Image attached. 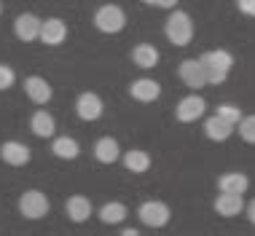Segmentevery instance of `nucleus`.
Here are the masks:
<instances>
[{
  "label": "nucleus",
  "mask_w": 255,
  "mask_h": 236,
  "mask_svg": "<svg viewBox=\"0 0 255 236\" xmlns=\"http://www.w3.org/2000/svg\"><path fill=\"white\" fill-rule=\"evenodd\" d=\"M199 62L204 65L207 83H210V86H218V83H223L226 75H229L231 65H234V57L229 51H223V48H218V51H207Z\"/></svg>",
  "instance_id": "1"
},
{
  "label": "nucleus",
  "mask_w": 255,
  "mask_h": 236,
  "mask_svg": "<svg viewBox=\"0 0 255 236\" xmlns=\"http://www.w3.org/2000/svg\"><path fill=\"white\" fill-rule=\"evenodd\" d=\"M164 32H167L169 43L175 46H188L191 43V35H194V24H191V16L185 11H175L172 16L167 19V27H164Z\"/></svg>",
  "instance_id": "2"
},
{
  "label": "nucleus",
  "mask_w": 255,
  "mask_h": 236,
  "mask_svg": "<svg viewBox=\"0 0 255 236\" xmlns=\"http://www.w3.org/2000/svg\"><path fill=\"white\" fill-rule=\"evenodd\" d=\"M94 24H97V30H102V32H119V30H124V24H127V16H124V11L119 5H102V8L94 13Z\"/></svg>",
  "instance_id": "3"
},
{
  "label": "nucleus",
  "mask_w": 255,
  "mask_h": 236,
  "mask_svg": "<svg viewBox=\"0 0 255 236\" xmlns=\"http://www.w3.org/2000/svg\"><path fill=\"white\" fill-rule=\"evenodd\" d=\"M137 215H140L142 226H148V228H161L169 223V207L164 201H145Z\"/></svg>",
  "instance_id": "4"
},
{
  "label": "nucleus",
  "mask_w": 255,
  "mask_h": 236,
  "mask_svg": "<svg viewBox=\"0 0 255 236\" xmlns=\"http://www.w3.org/2000/svg\"><path fill=\"white\" fill-rule=\"evenodd\" d=\"M19 210H22L24 218L30 220H38L49 212V199L43 196L40 191H27L22 199H19Z\"/></svg>",
  "instance_id": "5"
},
{
  "label": "nucleus",
  "mask_w": 255,
  "mask_h": 236,
  "mask_svg": "<svg viewBox=\"0 0 255 236\" xmlns=\"http://www.w3.org/2000/svg\"><path fill=\"white\" fill-rule=\"evenodd\" d=\"M180 78H183L185 86H191V89L207 86L204 65H202L199 59H185V62H180Z\"/></svg>",
  "instance_id": "6"
},
{
  "label": "nucleus",
  "mask_w": 255,
  "mask_h": 236,
  "mask_svg": "<svg viewBox=\"0 0 255 236\" xmlns=\"http://www.w3.org/2000/svg\"><path fill=\"white\" fill-rule=\"evenodd\" d=\"M75 110H78V116L84 121H97L102 116V100L92 92H84L78 97V102H75Z\"/></svg>",
  "instance_id": "7"
},
{
  "label": "nucleus",
  "mask_w": 255,
  "mask_h": 236,
  "mask_svg": "<svg viewBox=\"0 0 255 236\" xmlns=\"http://www.w3.org/2000/svg\"><path fill=\"white\" fill-rule=\"evenodd\" d=\"M65 38H67V27L62 19H46V22H40V40L46 46H59Z\"/></svg>",
  "instance_id": "8"
},
{
  "label": "nucleus",
  "mask_w": 255,
  "mask_h": 236,
  "mask_svg": "<svg viewBox=\"0 0 255 236\" xmlns=\"http://www.w3.org/2000/svg\"><path fill=\"white\" fill-rule=\"evenodd\" d=\"M13 32H16L19 40H35L40 38V19L32 16V13H22V16L13 22Z\"/></svg>",
  "instance_id": "9"
},
{
  "label": "nucleus",
  "mask_w": 255,
  "mask_h": 236,
  "mask_svg": "<svg viewBox=\"0 0 255 236\" xmlns=\"http://www.w3.org/2000/svg\"><path fill=\"white\" fill-rule=\"evenodd\" d=\"M204 100H202V97H185V100H180V105H177V110H175V113H177V121H183V123H188V121H196V118L199 116H202L204 113Z\"/></svg>",
  "instance_id": "10"
},
{
  "label": "nucleus",
  "mask_w": 255,
  "mask_h": 236,
  "mask_svg": "<svg viewBox=\"0 0 255 236\" xmlns=\"http://www.w3.org/2000/svg\"><path fill=\"white\" fill-rule=\"evenodd\" d=\"M24 92L32 102H38V105H46V102L51 100V94H54L49 83H46L43 78H38V75H32V78L24 81Z\"/></svg>",
  "instance_id": "11"
},
{
  "label": "nucleus",
  "mask_w": 255,
  "mask_h": 236,
  "mask_svg": "<svg viewBox=\"0 0 255 236\" xmlns=\"http://www.w3.org/2000/svg\"><path fill=\"white\" fill-rule=\"evenodd\" d=\"M245 207L242 201V193H223L220 191V196L215 199V210L218 215H223V218H234V215H239Z\"/></svg>",
  "instance_id": "12"
},
{
  "label": "nucleus",
  "mask_w": 255,
  "mask_h": 236,
  "mask_svg": "<svg viewBox=\"0 0 255 236\" xmlns=\"http://www.w3.org/2000/svg\"><path fill=\"white\" fill-rule=\"evenodd\" d=\"M0 156H3V161L11 164V166H24L30 161V148L22 142H5L3 148H0Z\"/></svg>",
  "instance_id": "13"
},
{
  "label": "nucleus",
  "mask_w": 255,
  "mask_h": 236,
  "mask_svg": "<svg viewBox=\"0 0 255 236\" xmlns=\"http://www.w3.org/2000/svg\"><path fill=\"white\" fill-rule=\"evenodd\" d=\"M129 92H132V97L140 102H153V100H158V94H161V86L150 78H140L129 86Z\"/></svg>",
  "instance_id": "14"
},
{
  "label": "nucleus",
  "mask_w": 255,
  "mask_h": 236,
  "mask_svg": "<svg viewBox=\"0 0 255 236\" xmlns=\"http://www.w3.org/2000/svg\"><path fill=\"white\" fill-rule=\"evenodd\" d=\"M65 212L73 223H84L89 215H92V201L84 199V196H70L65 204Z\"/></svg>",
  "instance_id": "15"
},
{
  "label": "nucleus",
  "mask_w": 255,
  "mask_h": 236,
  "mask_svg": "<svg viewBox=\"0 0 255 236\" xmlns=\"http://www.w3.org/2000/svg\"><path fill=\"white\" fill-rule=\"evenodd\" d=\"M204 131H207V137H210V140H215V142H223V140H229V137H231V131H234V123L223 121L220 116H212V118H207V123H204Z\"/></svg>",
  "instance_id": "16"
},
{
  "label": "nucleus",
  "mask_w": 255,
  "mask_h": 236,
  "mask_svg": "<svg viewBox=\"0 0 255 236\" xmlns=\"http://www.w3.org/2000/svg\"><path fill=\"white\" fill-rule=\"evenodd\" d=\"M247 185H250V180L242 172H229V175H223L218 180V188L223 193H245Z\"/></svg>",
  "instance_id": "17"
},
{
  "label": "nucleus",
  "mask_w": 255,
  "mask_h": 236,
  "mask_svg": "<svg viewBox=\"0 0 255 236\" xmlns=\"http://www.w3.org/2000/svg\"><path fill=\"white\" fill-rule=\"evenodd\" d=\"M94 156H97V161H102V164H113L116 158H119V142H116L113 137H102V140L94 145Z\"/></svg>",
  "instance_id": "18"
},
{
  "label": "nucleus",
  "mask_w": 255,
  "mask_h": 236,
  "mask_svg": "<svg viewBox=\"0 0 255 236\" xmlns=\"http://www.w3.org/2000/svg\"><path fill=\"white\" fill-rule=\"evenodd\" d=\"M124 166H127L129 172H134V175H140V172H148L150 156L145 153V150H129V153L124 156Z\"/></svg>",
  "instance_id": "19"
},
{
  "label": "nucleus",
  "mask_w": 255,
  "mask_h": 236,
  "mask_svg": "<svg viewBox=\"0 0 255 236\" xmlns=\"http://www.w3.org/2000/svg\"><path fill=\"white\" fill-rule=\"evenodd\" d=\"M132 59H134V65H140V67H153L158 62V51L148 43H140V46H134Z\"/></svg>",
  "instance_id": "20"
},
{
  "label": "nucleus",
  "mask_w": 255,
  "mask_h": 236,
  "mask_svg": "<svg viewBox=\"0 0 255 236\" xmlns=\"http://www.w3.org/2000/svg\"><path fill=\"white\" fill-rule=\"evenodd\" d=\"M100 218H102V223L116 226V223H121V220L127 218V207H124L121 201H110V204H105L100 210Z\"/></svg>",
  "instance_id": "21"
},
{
  "label": "nucleus",
  "mask_w": 255,
  "mask_h": 236,
  "mask_svg": "<svg viewBox=\"0 0 255 236\" xmlns=\"http://www.w3.org/2000/svg\"><path fill=\"white\" fill-rule=\"evenodd\" d=\"M30 126H32V131H35L38 137H51L54 134V118L46 113V110H38V113L32 116Z\"/></svg>",
  "instance_id": "22"
},
{
  "label": "nucleus",
  "mask_w": 255,
  "mask_h": 236,
  "mask_svg": "<svg viewBox=\"0 0 255 236\" xmlns=\"http://www.w3.org/2000/svg\"><path fill=\"white\" fill-rule=\"evenodd\" d=\"M51 150L59 158H75V156H78V142H75L73 137H57L54 145H51Z\"/></svg>",
  "instance_id": "23"
},
{
  "label": "nucleus",
  "mask_w": 255,
  "mask_h": 236,
  "mask_svg": "<svg viewBox=\"0 0 255 236\" xmlns=\"http://www.w3.org/2000/svg\"><path fill=\"white\" fill-rule=\"evenodd\" d=\"M239 134L245 142H255V116H247L239 121Z\"/></svg>",
  "instance_id": "24"
},
{
  "label": "nucleus",
  "mask_w": 255,
  "mask_h": 236,
  "mask_svg": "<svg viewBox=\"0 0 255 236\" xmlns=\"http://www.w3.org/2000/svg\"><path fill=\"white\" fill-rule=\"evenodd\" d=\"M218 116L223 118V121L234 123V126L242 121V113H239V108H234V105H220V108H218Z\"/></svg>",
  "instance_id": "25"
},
{
  "label": "nucleus",
  "mask_w": 255,
  "mask_h": 236,
  "mask_svg": "<svg viewBox=\"0 0 255 236\" xmlns=\"http://www.w3.org/2000/svg\"><path fill=\"white\" fill-rule=\"evenodd\" d=\"M13 83V70L8 65H0V92H3V89H8Z\"/></svg>",
  "instance_id": "26"
},
{
  "label": "nucleus",
  "mask_w": 255,
  "mask_h": 236,
  "mask_svg": "<svg viewBox=\"0 0 255 236\" xmlns=\"http://www.w3.org/2000/svg\"><path fill=\"white\" fill-rule=\"evenodd\" d=\"M239 11L247 13V16H255V0H237Z\"/></svg>",
  "instance_id": "27"
},
{
  "label": "nucleus",
  "mask_w": 255,
  "mask_h": 236,
  "mask_svg": "<svg viewBox=\"0 0 255 236\" xmlns=\"http://www.w3.org/2000/svg\"><path fill=\"white\" fill-rule=\"evenodd\" d=\"M247 218H250V223L255 226V199L250 201V204H247Z\"/></svg>",
  "instance_id": "28"
},
{
  "label": "nucleus",
  "mask_w": 255,
  "mask_h": 236,
  "mask_svg": "<svg viewBox=\"0 0 255 236\" xmlns=\"http://www.w3.org/2000/svg\"><path fill=\"white\" fill-rule=\"evenodd\" d=\"M175 3H177V0H158V5H161V8H172Z\"/></svg>",
  "instance_id": "29"
},
{
  "label": "nucleus",
  "mask_w": 255,
  "mask_h": 236,
  "mask_svg": "<svg viewBox=\"0 0 255 236\" xmlns=\"http://www.w3.org/2000/svg\"><path fill=\"white\" fill-rule=\"evenodd\" d=\"M145 3H150V5H153V3H156V5H158V0H145Z\"/></svg>",
  "instance_id": "30"
}]
</instances>
